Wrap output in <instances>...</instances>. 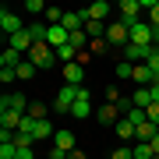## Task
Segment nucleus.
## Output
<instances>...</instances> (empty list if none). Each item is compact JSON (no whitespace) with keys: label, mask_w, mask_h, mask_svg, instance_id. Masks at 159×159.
<instances>
[{"label":"nucleus","mask_w":159,"mask_h":159,"mask_svg":"<svg viewBox=\"0 0 159 159\" xmlns=\"http://www.w3.org/2000/svg\"><path fill=\"white\" fill-rule=\"evenodd\" d=\"M21 120L25 113H18V110H0V127L4 131H21Z\"/></svg>","instance_id":"10"},{"label":"nucleus","mask_w":159,"mask_h":159,"mask_svg":"<svg viewBox=\"0 0 159 159\" xmlns=\"http://www.w3.org/2000/svg\"><path fill=\"white\" fill-rule=\"evenodd\" d=\"M29 117H35V120H46V102H29Z\"/></svg>","instance_id":"26"},{"label":"nucleus","mask_w":159,"mask_h":159,"mask_svg":"<svg viewBox=\"0 0 159 159\" xmlns=\"http://www.w3.org/2000/svg\"><path fill=\"white\" fill-rule=\"evenodd\" d=\"M142 7L148 11V25L159 29V0H142Z\"/></svg>","instance_id":"20"},{"label":"nucleus","mask_w":159,"mask_h":159,"mask_svg":"<svg viewBox=\"0 0 159 159\" xmlns=\"http://www.w3.org/2000/svg\"><path fill=\"white\" fill-rule=\"evenodd\" d=\"M102 96H106V102H120V106H124V96H120V89H117V85H110Z\"/></svg>","instance_id":"27"},{"label":"nucleus","mask_w":159,"mask_h":159,"mask_svg":"<svg viewBox=\"0 0 159 159\" xmlns=\"http://www.w3.org/2000/svg\"><path fill=\"white\" fill-rule=\"evenodd\" d=\"M11 142H14L18 148H35V138L29 134V131H14V138H11Z\"/></svg>","instance_id":"21"},{"label":"nucleus","mask_w":159,"mask_h":159,"mask_svg":"<svg viewBox=\"0 0 159 159\" xmlns=\"http://www.w3.org/2000/svg\"><path fill=\"white\" fill-rule=\"evenodd\" d=\"M106 14H110V4H106V0H96L92 7H85V11H81V18H85V21H102Z\"/></svg>","instance_id":"13"},{"label":"nucleus","mask_w":159,"mask_h":159,"mask_svg":"<svg viewBox=\"0 0 159 159\" xmlns=\"http://www.w3.org/2000/svg\"><path fill=\"white\" fill-rule=\"evenodd\" d=\"M113 127H117V138H120V142H131V138H134V124H131L127 117H120Z\"/></svg>","instance_id":"16"},{"label":"nucleus","mask_w":159,"mask_h":159,"mask_svg":"<svg viewBox=\"0 0 159 159\" xmlns=\"http://www.w3.org/2000/svg\"><path fill=\"white\" fill-rule=\"evenodd\" d=\"M106 25H102V21H85V35H89V39H106Z\"/></svg>","instance_id":"17"},{"label":"nucleus","mask_w":159,"mask_h":159,"mask_svg":"<svg viewBox=\"0 0 159 159\" xmlns=\"http://www.w3.org/2000/svg\"><path fill=\"white\" fill-rule=\"evenodd\" d=\"M156 85H159V81H156Z\"/></svg>","instance_id":"35"},{"label":"nucleus","mask_w":159,"mask_h":159,"mask_svg":"<svg viewBox=\"0 0 159 159\" xmlns=\"http://www.w3.org/2000/svg\"><path fill=\"white\" fill-rule=\"evenodd\" d=\"M138 11H145V7H142V0H124V4H120V21L131 29V25L138 21Z\"/></svg>","instance_id":"8"},{"label":"nucleus","mask_w":159,"mask_h":159,"mask_svg":"<svg viewBox=\"0 0 159 159\" xmlns=\"http://www.w3.org/2000/svg\"><path fill=\"white\" fill-rule=\"evenodd\" d=\"M25 57H29V64H35V67H50V64L57 60V50H53L50 43H35Z\"/></svg>","instance_id":"1"},{"label":"nucleus","mask_w":159,"mask_h":159,"mask_svg":"<svg viewBox=\"0 0 159 159\" xmlns=\"http://www.w3.org/2000/svg\"><path fill=\"white\" fill-rule=\"evenodd\" d=\"M14 71H18V78H25V81H29V78H32V74L39 71V67H35V64H29V60H21V64H18Z\"/></svg>","instance_id":"24"},{"label":"nucleus","mask_w":159,"mask_h":159,"mask_svg":"<svg viewBox=\"0 0 159 159\" xmlns=\"http://www.w3.org/2000/svg\"><path fill=\"white\" fill-rule=\"evenodd\" d=\"M89 113H92L89 89H81V92H78V99H74V106H71V117H78V120H81V117H89Z\"/></svg>","instance_id":"12"},{"label":"nucleus","mask_w":159,"mask_h":159,"mask_svg":"<svg viewBox=\"0 0 159 159\" xmlns=\"http://www.w3.org/2000/svg\"><path fill=\"white\" fill-rule=\"evenodd\" d=\"M14 159H35V152H32V148H18V156Z\"/></svg>","instance_id":"32"},{"label":"nucleus","mask_w":159,"mask_h":159,"mask_svg":"<svg viewBox=\"0 0 159 159\" xmlns=\"http://www.w3.org/2000/svg\"><path fill=\"white\" fill-rule=\"evenodd\" d=\"M78 92H81V89H74V85H60L57 99H53V110H60V113H71V106H74V99H78Z\"/></svg>","instance_id":"3"},{"label":"nucleus","mask_w":159,"mask_h":159,"mask_svg":"<svg viewBox=\"0 0 159 159\" xmlns=\"http://www.w3.org/2000/svg\"><path fill=\"white\" fill-rule=\"evenodd\" d=\"M156 50H159V46H156Z\"/></svg>","instance_id":"36"},{"label":"nucleus","mask_w":159,"mask_h":159,"mask_svg":"<svg viewBox=\"0 0 159 159\" xmlns=\"http://www.w3.org/2000/svg\"><path fill=\"white\" fill-rule=\"evenodd\" d=\"M124 57H127V64H145L148 57H152V46H124Z\"/></svg>","instance_id":"9"},{"label":"nucleus","mask_w":159,"mask_h":159,"mask_svg":"<svg viewBox=\"0 0 159 159\" xmlns=\"http://www.w3.org/2000/svg\"><path fill=\"white\" fill-rule=\"evenodd\" d=\"M18 64H21V53H18V50H11V46H7V50L0 53V67H18Z\"/></svg>","instance_id":"19"},{"label":"nucleus","mask_w":159,"mask_h":159,"mask_svg":"<svg viewBox=\"0 0 159 159\" xmlns=\"http://www.w3.org/2000/svg\"><path fill=\"white\" fill-rule=\"evenodd\" d=\"M0 29H4L7 39H11V35H18V32L25 29V25H21V18H18L14 11H7V7H4V11H0Z\"/></svg>","instance_id":"6"},{"label":"nucleus","mask_w":159,"mask_h":159,"mask_svg":"<svg viewBox=\"0 0 159 159\" xmlns=\"http://www.w3.org/2000/svg\"><path fill=\"white\" fill-rule=\"evenodd\" d=\"M46 7H50V4H43V0H25V11H29L32 18L35 14H46Z\"/></svg>","instance_id":"25"},{"label":"nucleus","mask_w":159,"mask_h":159,"mask_svg":"<svg viewBox=\"0 0 159 159\" xmlns=\"http://www.w3.org/2000/svg\"><path fill=\"white\" fill-rule=\"evenodd\" d=\"M57 60H60V64H71V60H78V50H74L71 43H67V46H60V50H57Z\"/></svg>","instance_id":"23"},{"label":"nucleus","mask_w":159,"mask_h":159,"mask_svg":"<svg viewBox=\"0 0 159 159\" xmlns=\"http://www.w3.org/2000/svg\"><path fill=\"white\" fill-rule=\"evenodd\" d=\"M131 156L134 159H156V148H152V142H138L134 148H131Z\"/></svg>","instance_id":"18"},{"label":"nucleus","mask_w":159,"mask_h":159,"mask_svg":"<svg viewBox=\"0 0 159 159\" xmlns=\"http://www.w3.org/2000/svg\"><path fill=\"white\" fill-rule=\"evenodd\" d=\"M131 71H134V64H127V60H124V64H117V78H120V81L131 78Z\"/></svg>","instance_id":"28"},{"label":"nucleus","mask_w":159,"mask_h":159,"mask_svg":"<svg viewBox=\"0 0 159 159\" xmlns=\"http://www.w3.org/2000/svg\"><path fill=\"white\" fill-rule=\"evenodd\" d=\"M53 148H60V152H67V156L74 152V134H71L67 127H60L57 134H53Z\"/></svg>","instance_id":"14"},{"label":"nucleus","mask_w":159,"mask_h":159,"mask_svg":"<svg viewBox=\"0 0 159 159\" xmlns=\"http://www.w3.org/2000/svg\"><path fill=\"white\" fill-rule=\"evenodd\" d=\"M67 159H85V152H78V148H74V152H71Z\"/></svg>","instance_id":"34"},{"label":"nucleus","mask_w":159,"mask_h":159,"mask_svg":"<svg viewBox=\"0 0 159 159\" xmlns=\"http://www.w3.org/2000/svg\"><path fill=\"white\" fill-rule=\"evenodd\" d=\"M81 81H85V67H81L78 60L64 64V85H74V89H81Z\"/></svg>","instance_id":"5"},{"label":"nucleus","mask_w":159,"mask_h":159,"mask_svg":"<svg viewBox=\"0 0 159 159\" xmlns=\"http://www.w3.org/2000/svg\"><path fill=\"white\" fill-rule=\"evenodd\" d=\"M64 14H67V11H60V7H53V4H50L43 18H46V25H60V21H64Z\"/></svg>","instance_id":"22"},{"label":"nucleus","mask_w":159,"mask_h":159,"mask_svg":"<svg viewBox=\"0 0 159 159\" xmlns=\"http://www.w3.org/2000/svg\"><path fill=\"white\" fill-rule=\"evenodd\" d=\"M148 92H152V102H159V85H148Z\"/></svg>","instance_id":"33"},{"label":"nucleus","mask_w":159,"mask_h":159,"mask_svg":"<svg viewBox=\"0 0 159 159\" xmlns=\"http://www.w3.org/2000/svg\"><path fill=\"white\" fill-rule=\"evenodd\" d=\"M14 78H18V71H14V67H0V81H4V85H11Z\"/></svg>","instance_id":"29"},{"label":"nucleus","mask_w":159,"mask_h":159,"mask_svg":"<svg viewBox=\"0 0 159 159\" xmlns=\"http://www.w3.org/2000/svg\"><path fill=\"white\" fill-rule=\"evenodd\" d=\"M0 110H18V113H29V99H25V96H4V99H0Z\"/></svg>","instance_id":"15"},{"label":"nucleus","mask_w":159,"mask_h":159,"mask_svg":"<svg viewBox=\"0 0 159 159\" xmlns=\"http://www.w3.org/2000/svg\"><path fill=\"white\" fill-rule=\"evenodd\" d=\"M29 134L35 138V142H43V138H53V134H57V127H53L50 120H35L32 117V131H29Z\"/></svg>","instance_id":"11"},{"label":"nucleus","mask_w":159,"mask_h":159,"mask_svg":"<svg viewBox=\"0 0 159 159\" xmlns=\"http://www.w3.org/2000/svg\"><path fill=\"white\" fill-rule=\"evenodd\" d=\"M106 43H110V46H127V43H131V29H127L124 21L110 25V32H106Z\"/></svg>","instance_id":"4"},{"label":"nucleus","mask_w":159,"mask_h":159,"mask_svg":"<svg viewBox=\"0 0 159 159\" xmlns=\"http://www.w3.org/2000/svg\"><path fill=\"white\" fill-rule=\"evenodd\" d=\"M120 110H124V106H117V102H102V106L96 110V120H99V124H117V120L124 117Z\"/></svg>","instance_id":"7"},{"label":"nucleus","mask_w":159,"mask_h":159,"mask_svg":"<svg viewBox=\"0 0 159 159\" xmlns=\"http://www.w3.org/2000/svg\"><path fill=\"white\" fill-rule=\"evenodd\" d=\"M156 35H152V25L148 21H134L131 25V46H152Z\"/></svg>","instance_id":"2"},{"label":"nucleus","mask_w":159,"mask_h":159,"mask_svg":"<svg viewBox=\"0 0 159 159\" xmlns=\"http://www.w3.org/2000/svg\"><path fill=\"white\" fill-rule=\"evenodd\" d=\"M145 117H148V120H152V124L159 127V102H152V106H148V110H145Z\"/></svg>","instance_id":"31"},{"label":"nucleus","mask_w":159,"mask_h":159,"mask_svg":"<svg viewBox=\"0 0 159 159\" xmlns=\"http://www.w3.org/2000/svg\"><path fill=\"white\" fill-rule=\"evenodd\" d=\"M110 159H134V156H131L127 145H117V152H110Z\"/></svg>","instance_id":"30"}]
</instances>
